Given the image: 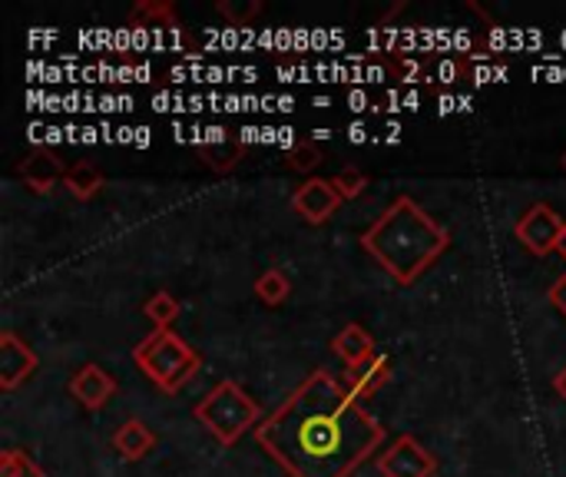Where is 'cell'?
<instances>
[{"label": "cell", "instance_id": "1", "mask_svg": "<svg viewBox=\"0 0 566 477\" xmlns=\"http://www.w3.org/2000/svg\"><path fill=\"white\" fill-rule=\"evenodd\" d=\"M256 441L292 477H352L385 428L331 372H311L259 428Z\"/></svg>", "mask_w": 566, "mask_h": 477}, {"label": "cell", "instance_id": "2", "mask_svg": "<svg viewBox=\"0 0 566 477\" xmlns=\"http://www.w3.org/2000/svg\"><path fill=\"white\" fill-rule=\"evenodd\" d=\"M450 246V232L411 196H398L365 232L362 249L401 286L417 282Z\"/></svg>", "mask_w": 566, "mask_h": 477}, {"label": "cell", "instance_id": "3", "mask_svg": "<svg viewBox=\"0 0 566 477\" xmlns=\"http://www.w3.org/2000/svg\"><path fill=\"white\" fill-rule=\"evenodd\" d=\"M133 362L140 372L166 395L182 392L202 369V358L192 345H186L173 328H153L137 348Z\"/></svg>", "mask_w": 566, "mask_h": 477}, {"label": "cell", "instance_id": "4", "mask_svg": "<svg viewBox=\"0 0 566 477\" xmlns=\"http://www.w3.org/2000/svg\"><path fill=\"white\" fill-rule=\"evenodd\" d=\"M196 421L219 441V444H236L246 431H256L262 424L259 402L233 379L219 382L202 402L196 405Z\"/></svg>", "mask_w": 566, "mask_h": 477}, {"label": "cell", "instance_id": "5", "mask_svg": "<svg viewBox=\"0 0 566 477\" xmlns=\"http://www.w3.org/2000/svg\"><path fill=\"white\" fill-rule=\"evenodd\" d=\"M563 229H566V219L559 212H553L546 202H536L530 206L517 225H514V235L520 238V246L533 256H550L556 253L559 238H563Z\"/></svg>", "mask_w": 566, "mask_h": 477}, {"label": "cell", "instance_id": "6", "mask_svg": "<svg viewBox=\"0 0 566 477\" xmlns=\"http://www.w3.org/2000/svg\"><path fill=\"white\" fill-rule=\"evenodd\" d=\"M378 474L381 477H434L437 457L414 434H401L388 451L378 454Z\"/></svg>", "mask_w": 566, "mask_h": 477}, {"label": "cell", "instance_id": "7", "mask_svg": "<svg viewBox=\"0 0 566 477\" xmlns=\"http://www.w3.org/2000/svg\"><path fill=\"white\" fill-rule=\"evenodd\" d=\"M40 365L37 351L14 331H0V388H21Z\"/></svg>", "mask_w": 566, "mask_h": 477}, {"label": "cell", "instance_id": "8", "mask_svg": "<svg viewBox=\"0 0 566 477\" xmlns=\"http://www.w3.org/2000/svg\"><path fill=\"white\" fill-rule=\"evenodd\" d=\"M342 202H345V199L338 196L334 183H331V179H321V176L305 179V183L295 189V196H292V209H295L305 222H311V225H325Z\"/></svg>", "mask_w": 566, "mask_h": 477}, {"label": "cell", "instance_id": "9", "mask_svg": "<svg viewBox=\"0 0 566 477\" xmlns=\"http://www.w3.org/2000/svg\"><path fill=\"white\" fill-rule=\"evenodd\" d=\"M70 166L60 160V153H54L50 147H37L34 153H27L17 163V176L34 189V193H50L54 186H60L67 179Z\"/></svg>", "mask_w": 566, "mask_h": 477}, {"label": "cell", "instance_id": "10", "mask_svg": "<svg viewBox=\"0 0 566 477\" xmlns=\"http://www.w3.org/2000/svg\"><path fill=\"white\" fill-rule=\"evenodd\" d=\"M70 395L76 398L80 408L99 411L103 405H109L113 395H117V379H113L109 372H103L96 362H86V365L70 379Z\"/></svg>", "mask_w": 566, "mask_h": 477}, {"label": "cell", "instance_id": "11", "mask_svg": "<svg viewBox=\"0 0 566 477\" xmlns=\"http://www.w3.org/2000/svg\"><path fill=\"white\" fill-rule=\"evenodd\" d=\"M388 382H391V362H388L385 354H378V351L368 354L365 362L345 369V385H349V392H352L355 398H372V395H378Z\"/></svg>", "mask_w": 566, "mask_h": 477}, {"label": "cell", "instance_id": "12", "mask_svg": "<svg viewBox=\"0 0 566 477\" xmlns=\"http://www.w3.org/2000/svg\"><path fill=\"white\" fill-rule=\"evenodd\" d=\"M202 133H205V137H199V143H209V147H212V150H205L202 156H205V163H209L215 173H229V170H236V166L243 163L246 147L225 137L222 127H209V130H202Z\"/></svg>", "mask_w": 566, "mask_h": 477}, {"label": "cell", "instance_id": "13", "mask_svg": "<svg viewBox=\"0 0 566 477\" xmlns=\"http://www.w3.org/2000/svg\"><path fill=\"white\" fill-rule=\"evenodd\" d=\"M156 444V434L140 421V418H130L117 428V434H113V447H117L127 461H143Z\"/></svg>", "mask_w": 566, "mask_h": 477}, {"label": "cell", "instance_id": "14", "mask_svg": "<svg viewBox=\"0 0 566 477\" xmlns=\"http://www.w3.org/2000/svg\"><path fill=\"white\" fill-rule=\"evenodd\" d=\"M331 351L342 358L345 369H349V365L365 362L368 354H375V338L362 325H345L342 331L331 338Z\"/></svg>", "mask_w": 566, "mask_h": 477}, {"label": "cell", "instance_id": "15", "mask_svg": "<svg viewBox=\"0 0 566 477\" xmlns=\"http://www.w3.org/2000/svg\"><path fill=\"white\" fill-rule=\"evenodd\" d=\"M130 27H140V31H153V27H163V31H173L179 27L176 24V8L169 0H143L130 11Z\"/></svg>", "mask_w": 566, "mask_h": 477}, {"label": "cell", "instance_id": "16", "mask_svg": "<svg viewBox=\"0 0 566 477\" xmlns=\"http://www.w3.org/2000/svg\"><path fill=\"white\" fill-rule=\"evenodd\" d=\"M63 186H67L70 196H76L80 202H90V199L103 189V176H99V170H93L90 163H76V166H70Z\"/></svg>", "mask_w": 566, "mask_h": 477}, {"label": "cell", "instance_id": "17", "mask_svg": "<svg viewBox=\"0 0 566 477\" xmlns=\"http://www.w3.org/2000/svg\"><path fill=\"white\" fill-rule=\"evenodd\" d=\"M0 477H47L44 467L21 447H11L0 454Z\"/></svg>", "mask_w": 566, "mask_h": 477}, {"label": "cell", "instance_id": "18", "mask_svg": "<svg viewBox=\"0 0 566 477\" xmlns=\"http://www.w3.org/2000/svg\"><path fill=\"white\" fill-rule=\"evenodd\" d=\"M292 292V282L282 269H269L266 276H259L256 282V295L266 302V305H282Z\"/></svg>", "mask_w": 566, "mask_h": 477}, {"label": "cell", "instance_id": "19", "mask_svg": "<svg viewBox=\"0 0 566 477\" xmlns=\"http://www.w3.org/2000/svg\"><path fill=\"white\" fill-rule=\"evenodd\" d=\"M146 318L153 322V328H169L179 318V299L173 292H156L146 305H143Z\"/></svg>", "mask_w": 566, "mask_h": 477}, {"label": "cell", "instance_id": "20", "mask_svg": "<svg viewBox=\"0 0 566 477\" xmlns=\"http://www.w3.org/2000/svg\"><path fill=\"white\" fill-rule=\"evenodd\" d=\"M215 11L229 21V27H246L249 21H256L262 14L259 0H219Z\"/></svg>", "mask_w": 566, "mask_h": 477}, {"label": "cell", "instance_id": "21", "mask_svg": "<svg viewBox=\"0 0 566 477\" xmlns=\"http://www.w3.org/2000/svg\"><path fill=\"white\" fill-rule=\"evenodd\" d=\"M318 163H321L318 143H295V147L288 150V160H285V166H288L292 173H311V170H318Z\"/></svg>", "mask_w": 566, "mask_h": 477}, {"label": "cell", "instance_id": "22", "mask_svg": "<svg viewBox=\"0 0 566 477\" xmlns=\"http://www.w3.org/2000/svg\"><path fill=\"white\" fill-rule=\"evenodd\" d=\"M331 183H334V189H338V196H342V199H358L365 193V186H368V176L362 170L349 166L342 173H334Z\"/></svg>", "mask_w": 566, "mask_h": 477}, {"label": "cell", "instance_id": "23", "mask_svg": "<svg viewBox=\"0 0 566 477\" xmlns=\"http://www.w3.org/2000/svg\"><path fill=\"white\" fill-rule=\"evenodd\" d=\"M546 299H550V305L566 318V272L550 286V292H546Z\"/></svg>", "mask_w": 566, "mask_h": 477}, {"label": "cell", "instance_id": "24", "mask_svg": "<svg viewBox=\"0 0 566 477\" xmlns=\"http://www.w3.org/2000/svg\"><path fill=\"white\" fill-rule=\"evenodd\" d=\"M461 73H464V63H461V60H444V63H440V80H444V83H458Z\"/></svg>", "mask_w": 566, "mask_h": 477}, {"label": "cell", "instance_id": "25", "mask_svg": "<svg viewBox=\"0 0 566 477\" xmlns=\"http://www.w3.org/2000/svg\"><path fill=\"white\" fill-rule=\"evenodd\" d=\"M553 392L566 402V365H563V369L556 372V379H553Z\"/></svg>", "mask_w": 566, "mask_h": 477}, {"label": "cell", "instance_id": "26", "mask_svg": "<svg viewBox=\"0 0 566 477\" xmlns=\"http://www.w3.org/2000/svg\"><path fill=\"white\" fill-rule=\"evenodd\" d=\"M349 140H352V143H365V140H368L365 127H362V124H355V127L349 130Z\"/></svg>", "mask_w": 566, "mask_h": 477}, {"label": "cell", "instance_id": "27", "mask_svg": "<svg viewBox=\"0 0 566 477\" xmlns=\"http://www.w3.org/2000/svg\"><path fill=\"white\" fill-rule=\"evenodd\" d=\"M556 253H559V256L566 259V229H563V238H559V246H556Z\"/></svg>", "mask_w": 566, "mask_h": 477}, {"label": "cell", "instance_id": "28", "mask_svg": "<svg viewBox=\"0 0 566 477\" xmlns=\"http://www.w3.org/2000/svg\"><path fill=\"white\" fill-rule=\"evenodd\" d=\"M559 163H563V170H566V153H563V160H559Z\"/></svg>", "mask_w": 566, "mask_h": 477}]
</instances>
